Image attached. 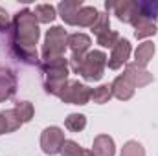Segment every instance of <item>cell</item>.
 Listing matches in <instances>:
<instances>
[{"instance_id":"obj_1","label":"cell","mask_w":158,"mask_h":156,"mask_svg":"<svg viewBox=\"0 0 158 156\" xmlns=\"http://www.w3.org/2000/svg\"><path fill=\"white\" fill-rule=\"evenodd\" d=\"M40 30L39 22L33 15V11L20 9L11 22V48H26L35 50V44L39 42Z\"/></svg>"},{"instance_id":"obj_2","label":"cell","mask_w":158,"mask_h":156,"mask_svg":"<svg viewBox=\"0 0 158 156\" xmlns=\"http://www.w3.org/2000/svg\"><path fill=\"white\" fill-rule=\"evenodd\" d=\"M107 55L99 50L88 51V53H74L70 59L72 70L81 74L86 81H99L103 77L105 66H107Z\"/></svg>"},{"instance_id":"obj_3","label":"cell","mask_w":158,"mask_h":156,"mask_svg":"<svg viewBox=\"0 0 158 156\" xmlns=\"http://www.w3.org/2000/svg\"><path fill=\"white\" fill-rule=\"evenodd\" d=\"M39 68H40V72L44 74L46 92L59 96L63 86L68 83V59L63 55V57H57V59L40 61Z\"/></svg>"},{"instance_id":"obj_4","label":"cell","mask_w":158,"mask_h":156,"mask_svg":"<svg viewBox=\"0 0 158 156\" xmlns=\"http://www.w3.org/2000/svg\"><path fill=\"white\" fill-rule=\"evenodd\" d=\"M68 46V35L66 30L61 26H53L48 30L46 40L42 46V61H50V59H57L64 55V50Z\"/></svg>"},{"instance_id":"obj_5","label":"cell","mask_w":158,"mask_h":156,"mask_svg":"<svg viewBox=\"0 0 158 156\" xmlns=\"http://www.w3.org/2000/svg\"><path fill=\"white\" fill-rule=\"evenodd\" d=\"M90 94H92V90L86 84H83L79 81H68L63 86V90L59 92V97L70 105H86L90 101Z\"/></svg>"},{"instance_id":"obj_6","label":"cell","mask_w":158,"mask_h":156,"mask_svg":"<svg viewBox=\"0 0 158 156\" xmlns=\"http://www.w3.org/2000/svg\"><path fill=\"white\" fill-rule=\"evenodd\" d=\"M64 143V132L59 127H48L40 134V147L46 154H57L61 153V147Z\"/></svg>"},{"instance_id":"obj_7","label":"cell","mask_w":158,"mask_h":156,"mask_svg":"<svg viewBox=\"0 0 158 156\" xmlns=\"http://www.w3.org/2000/svg\"><path fill=\"white\" fill-rule=\"evenodd\" d=\"M107 11L114 9V15L118 17L121 22L132 24L138 18V4L134 0H121V2H107L105 4Z\"/></svg>"},{"instance_id":"obj_8","label":"cell","mask_w":158,"mask_h":156,"mask_svg":"<svg viewBox=\"0 0 158 156\" xmlns=\"http://www.w3.org/2000/svg\"><path fill=\"white\" fill-rule=\"evenodd\" d=\"M129 55H131V42H129L127 39H119L118 42H116V46L112 48L110 57L107 59L109 68H110V70H118V68H121V66L127 63Z\"/></svg>"},{"instance_id":"obj_9","label":"cell","mask_w":158,"mask_h":156,"mask_svg":"<svg viewBox=\"0 0 158 156\" xmlns=\"http://www.w3.org/2000/svg\"><path fill=\"white\" fill-rule=\"evenodd\" d=\"M123 76L129 79L134 86H138V88H142V86H147L149 83H153V74H149L145 68H142V66H138L136 63H129L127 66H125V72H123Z\"/></svg>"},{"instance_id":"obj_10","label":"cell","mask_w":158,"mask_h":156,"mask_svg":"<svg viewBox=\"0 0 158 156\" xmlns=\"http://www.w3.org/2000/svg\"><path fill=\"white\" fill-rule=\"evenodd\" d=\"M83 7V2L81 0H64L57 6V11L61 15V18L70 24V26H77V13L79 9Z\"/></svg>"},{"instance_id":"obj_11","label":"cell","mask_w":158,"mask_h":156,"mask_svg":"<svg viewBox=\"0 0 158 156\" xmlns=\"http://www.w3.org/2000/svg\"><path fill=\"white\" fill-rule=\"evenodd\" d=\"M110 88H112V96H116L121 101H127V99H131L134 96V88L136 86L125 76H119V77L114 79V83L110 84Z\"/></svg>"},{"instance_id":"obj_12","label":"cell","mask_w":158,"mask_h":156,"mask_svg":"<svg viewBox=\"0 0 158 156\" xmlns=\"http://www.w3.org/2000/svg\"><path fill=\"white\" fill-rule=\"evenodd\" d=\"M17 90V77L9 72L0 68V103L9 99Z\"/></svg>"},{"instance_id":"obj_13","label":"cell","mask_w":158,"mask_h":156,"mask_svg":"<svg viewBox=\"0 0 158 156\" xmlns=\"http://www.w3.org/2000/svg\"><path fill=\"white\" fill-rule=\"evenodd\" d=\"M92 153H94V156H114L116 154L114 140H112L110 136H107V134H99V136L94 140Z\"/></svg>"},{"instance_id":"obj_14","label":"cell","mask_w":158,"mask_h":156,"mask_svg":"<svg viewBox=\"0 0 158 156\" xmlns=\"http://www.w3.org/2000/svg\"><path fill=\"white\" fill-rule=\"evenodd\" d=\"M20 125H22V121L17 117L13 109L11 110H6V112H0V134L15 132Z\"/></svg>"},{"instance_id":"obj_15","label":"cell","mask_w":158,"mask_h":156,"mask_svg":"<svg viewBox=\"0 0 158 156\" xmlns=\"http://www.w3.org/2000/svg\"><path fill=\"white\" fill-rule=\"evenodd\" d=\"M153 55H155V44L151 42V40H145V42H142L138 48H136V51H134V63L138 64V66H142V68H145V64L153 59Z\"/></svg>"},{"instance_id":"obj_16","label":"cell","mask_w":158,"mask_h":156,"mask_svg":"<svg viewBox=\"0 0 158 156\" xmlns=\"http://www.w3.org/2000/svg\"><path fill=\"white\" fill-rule=\"evenodd\" d=\"M132 26H134V37L136 39H145V37H151L156 33V24L151 20H145L142 17H138L132 22Z\"/></svg>"},{"instance_id":"obj_17","label":"cell","mask_w":158,"mask_h":156,"mask_svg":"<svg viewBox=\"0 0 158 156\" xmlns=\"http://www.w3.org/2000/svg\"><path fill=\"white\" fill-rule=\"evenodd\" d=\"M92 40L88 35L85 33H74V35H68V46L72 48L74 53H86V50L90 48Z\"/></svg>"},{"instance_id":"obj_18","label":"cell","mask_w":158,"mask_h":156,"mask_svg":"<svg viewBox=\"0 0 158 156\" xmlns=\"http://www.w3.org/2000/svg\"><path fill=\"white\" fill-rule=\"evenodd\" d=\"M98 15H99V11H98L96 7H92V6H83L77 13V26H81V28L90 26V28H92L94 22L98 20Z\"/></svg>"},{"instance_id":"obj_19","label":"cell","mask_w":158,"mask_h":156,"mask_svg":"<svg viewBox=\"0 0 158 156\" xmlns=\"http://www.w3.org/2000/svg\"><path fill=\"white\" fill-rule=\"evenodd\" d=\"M136 4H138V17L151 20V22H155L158 18V2L145 0V2H136Z\"/></svg>"},{"instance_id":"obj_20","label":"cell","mask_w":158,"mask_h":156,"mask_svg":"<svg viewBox=\"0 0 158 156\" xmlns=\"http://www.w3.org/2000/svg\"><path fill=\"white\" fill-rule=\"evenodd\" d=\"M33 15H35L37 22H42V24H50V22L57 17L55 7H53L52 4H39V6L35 7Z\"/></svg>"},{"instance_id":"obj_21","label":"cell","mask_w":158,"mask_h":156,"mask_svg":"<svg viewBox=\"0 0 158 156\" xmlns=\"http://www.w3.org/2000/svg\"><path fill=\"white\" fill-rule=\"evenodd\" d=\"M112 97V88L110 84H101L99 88H94L92 94H90V99L98 105H103V103H109Z\"/></svg>"},{"instance_id":"obj_22","label":"cell","mask_w":158,"mask_h":156,"mask_svg":"<svg viewBox=\"0 0 158 156\" xmlns=\"http://www.w3.org/2000/svg\"><path fill=\"white\" fill-rule=\"evenodd\" d=\"M15 114L17 117L22 121V123H28V121H31V117H33V105L30 103V101H19L17 105H15Z\"/></svg>"},{"instance_id":"obj_23","label":"cell","mask_w":158,"mask_h":156,"mask_svg":"<svg viewBox=\"0 0 158 156\" xmlns=\"http://www.w3.org/2000/svg\"><path fill=\"white\" fill-rule=\"evenodd\" d=\"M64 127L70 132H81L86 127V117L83 116V114H70L64 119Z\"/></svg>"},{"instance_id":"obj_24","label":"cell","mask_w":158,"mask_h":156,"mask_svg":"<svg viewBox=\"0 0 158 156\" xmlns=\"http://www.w3.org/2000/svg\"><path fill=\"white\" fill-rule=\"evenodd\" d=\"M109 28H110V18H109V13H99V15H98V20H96V22H94V26H92V31L99 37V35H103V33L110 31Z\"/></svg>"},{"instance_id":"obj_25","label":"cell","mask_w":158,"mask_h":156,"mask_svg":"<svg viewBox=\"0 0 158 156\" xmlns=\"http://www.w3.org/2000/svg\"><path fill=\"white\" fill-rule=\"evenodd\" d=\"M121 156H145V149H143L138 142L131 140V142H127V143L123 145Z\"/></svg>"},{"instance_id":"obj_26","label":"cell","mask_w":158,"mask_h":156,"mask_svg":"<svg viewBox=\"0 0 158 156\" xmlns=\"http://www.w3.org/2000/svg\"><path fill=\"white\" fill-rule=\"evenodd\" d=\"M83 149L79 147V143H76L74 140H64L63 147H61V156H81Z\"/></svg>"},{"instance_id":"obj_27","label":"cell","mask_w":158,"mask_h":156,"mask_svg":"<svg viewBox=\"0 0 158 156\" xmlns=\"http://www.w3.org/2000/svg\"><path fill=\"white\" fill-rule=\"evenodd\" d=\"M118 40H119V35L116 31H107V33L98 37V44L103 46V48H114Z\"/></svg>"},{"instance_id":"obj_28","label":"cell","mask_w":158,"mask_h":156,"mask_svg":"<svg viewBox=\"0 0 158 156\" xmlns=\"http://www.w3.org/2000/svg\"><path fill=\"white\" fill-rule=\"evenodd\" d=\"M7 26H9V17H7L6 9H2V7H0V31L7 30Z\"/></svg>"},{"instance_id":"obj_29","label":"cell","mask_w":158,"mask_h":156,"mask_svg":"<svg viewBox=\"0 0 158 156\" xmlns=\"http://www.w3.org/2000/svg\"><path fill=\"white\" fill-rule=\"evenodd\" d=\"M81 156H94V153H92V151H83Z\"/></svg>"}]
</instances>
